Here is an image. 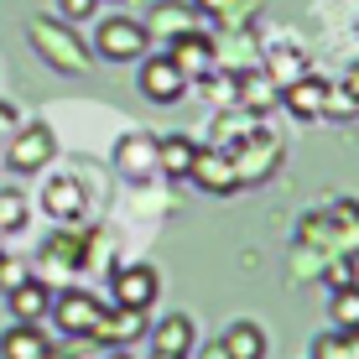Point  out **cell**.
Wrapping results in <instances>:
<instances>
[{
    "label": "cell",
    "mask_w": 359,
    "mask_h": 359,
    "mask_svg": "<svg viewBox=\"0 0 359 359\" xmlns=\"http://www.w3.org/2000/svg\"><path fill=\"white\" fill-rule=\"evenodd\" d=\"M94 47H99L104 63H141L146 47H151V32H146L141 21H130V16H109V21H99Z\"/></svg>",
    "instance_id": "6da1fadb"
},
{
    "label": "cell",
    "mask_w": 359,
    "mask_h": 359,
    "mask_svg": "<svg viewBox=\"0 0 359 359\" xmlns=\"http://www.w3.org/2000/svg\"><path fill=\"white\" fill-rule=\"evenodd\" d=\"M53 323H57V333H68V339H89L94 333V323L104 318V307H99V297L94 292H79V287H63L53 297Z\"/></svg>",
    "instance_id": "7a4b0ae2"
},
{
    "label": "cell",
    "mask_w": 359,
    "mask_h": 359,
    "mask_svg": "<svg viewBox=\"0 0 359 359\" xmlns=\"http://www.w3.org/2000/svg\"><path fill=\"white\" fill-rule=\"evenodd\" d=\"M53 151H57V135L36 120V126H21L16 135L6 141V162L11 172H42L47 162H53Z\"/></svg>",
    "instance_id": "3957f363"
},
{
    "label": "cell",
    "mask_w": 359,
    "mask_h": 359,
    "mask_svg": "<svg viewBox=\"0 0 359 359\" xmlns=\"http://www.w3.org/2000/svg\"><path fill=\"white\" fill-rule=\"evenodd\" d=\"M182 89H188V79H182V68L172 63L167 53H156V57L141 63V94L151 99V104H177Z\"/></svg>",
    "instance_id": "277c9868"
},
{
    "label": "cell",
    "mask_w": 359,
    "mask_h": 359,
    "mask_svg": "<svg viewBox=\"0 0 359 359\" xmlns=\"http://www.w3.org/2000/svg\"><path fill=\"white\" fill-rule=\"evenodd\" d=\"M156 287H162V281H156L151 266H120L115 281H109V292H115V307H141V313L156 302Z\"/></svg>",
    "instance_id": "5b68a950"
},
{
    "label": "cell",
    "mask_w": 359,
    "mask_h": 359,
    "mask_svg": "<svg viewBox=\"0 0 359 359\" xmlns=\"http://www.w3.org/2000/svg\"><path fill=\"white\" fill-rule=\"evenodd\" d=\"M141 333H146V313H141V307H115V313H104V318L94 323L89 339L109 344V349H130Z\"/></svg>",
    "instance_id": "8992f818"
},
{
    "label": "cell",
    "mask_w": 359,
    "mask_h": 359,
    "mask_svg": "<svg viewBox=\"0 0 359 359\" xmlns=\"http://www.w3.org/2000/svg\"><path fill=\"white\" fill-rule=\"evenodd\" d=\"M42 208H47L53 219H63V224H73V219H83V208H89V193H83L79 177H47Z\"/></svg>",
    "instance_id": "52a82bcc"
},
{
    "label": "cell",
    "mask_w": 359,
    "mask_h": 359,
    "mask_svg": "<svg viewBox=\"0 0 359 359\" xmlns=\"http://www.w3.org/2000/svg\"><path fill=\"white\" fill-rule=\"evenodd\" d=\"M167 57L182 68V79H203V73L214 68V42H208L203 32H182V36H172Z\"/></svg>",
    "instance_id": "ba28073f"
},
{
    "label": "cell",
    "mask_w": 359,
    "mask_h": 359,
    "mask_svg": "<svg viewBox=\"0 0 359 359\" xmlns=\"http://www.w3.org/2000/svg\"><path fill=\"white\" fill-rule=\"evenodd\" d=\"M188 177L203 193H234V188H240V172L229 167V156H214V151H198L193 167H188Z\"/></svg>",
    "instance_id": "9c48e42d"
},
{
    "label": "cell",
    "mask_w": 359,
    "mask_h": 359,
    "mask_svg": "<svg viewBox=\"0 0 359 359\" xmlns=\"http://www.w3.org/2000/svg\"><path fill=\"white\" fill-rule=\"evenodd\" d=\"M6 302H11V313H16V323H42L47 318V307H53V292L42 287V281H21V287H11L6 292Z\"/></svg>",
    "instance_id": "30bf717a"
},
{
    "label": "cell",
    "mask_w": 359,
    "mask_h": 359,
    "mask_svg": "<svg viewBox=\"0 0 359 359\" xmlns=\"http://www.w3.org/2000/svg\"><path fill=\"white\" fill-rule=\"evenodd\" d=\"M53 344H47V333L36 328V323H16L0 339V359H42Z\"/></svg>",
    "instance_id": "8fae6325"
},
{
    "label": "cell",
    "mask_w": 359,
    "mask_h": 359,
    "mask_svg": "<svg viewBox=\"0 0 359 359\" xmlns=\"http://www.w3.org/2000/svg\"><path fill=\"white\" fill-rule=\"evenodd\" d=\"M146 333H151V349L156 354H188L193 349V323H188V318H162V323H156V328H146Z\"/></svg>",
    "instance_id": "7c38bea8"
},
{
    "label": "cell",
    "mask_w": 359,
    "mask_h": 359,
    "mask_svg": "<svg viewBox=\"0 0 359 359\" xmlns=\"http://www.w3.org/2000/svg\"><path fill=\"white\" fill-rule=\"evenodd\" d=\"M198 146L188 141V135H167V141H156V167L167 172V177H188Z\"/></svg>",
    "instance_id": "4fadbf2b"
},
{
    "label": "cell",
    "mask_w": 359,
    "mask_h": 359,
    "mask_svg": "<svg viewBox=\"0 0 359 359\" xmlns=\"http://www.w3.org/2000/svg\"><path fill=\"white\" fill-rule=\"evenodd\" d=\"M287 104L297 109V115H307V120L323 115V109H328V83H323V79H302V83H292V89H287Z\"/></svg>",
    "instance_id": "5bb4252c"
},
{
    "label": "cell",
    "mask_w": 359,
    "mask_h": 359,
    "mask_svg": "<svg viewBox=\"0 0 359 359\" xmlns=\"http://www.w3.org/2000/svg\"><path fill=\"white\" fill-rule=\"evenodd\" d=\"M115 162L126 172H151L156 167V141L151 135H126V141L115 146Z\"/></svg>",
    "instance_id": "9a60e30c"
},
{
    "label": "cell",
    "mask_w": 359,
    "mask_h": 359,
    "mask_svg": "<svg viewBox=\"0 0 359 359\" xmlns=\"http://www.w3.org/2000/svg\"><path fill=\"white\" fill-rule=\"evenodd\" d=\"M224 349H229V359H266V333L255 323H234L224 333Z\"/></svg>",
    "instance_id": "2e32d148"
},
{
    "label": "cell",
    "mask_w": 359,
    "mask_h": 359,
    "mask_svg": "<svg viewBox=\"0 0 359 359\" xmlns=\"http://www.w3.org/2000/svg\"><path fill=\"white\" fill-rule=\"evenodd\" d=\"M328 318H333V328H339V333L359 328V287H354V281H349V287H333V297H328Z\"/></svg>",
    "instance_id": "e0dca14e"
},
{
    "label": "cell",
    "mask_w": 359,
    "mask_h": 359,
    "mask_svg": "<svg viewBox=\"0 0 359 359\" xmlns=\"http://www.w3.org/2000/svg\"><path fill=\"white\" fill-rule=\"evenodd\" d=\"M27 224V198L21 193H0V234H16Z\"/></svg>",
    "instance_id": "ac0fdd59"
},
{
    "label": "cell",
    "mask_w": 359,
    "mask_h": 359,
    "mask_svg": "<svg viewBox=\"0 0 359 359\" xmlns=\"http://www.w3.org/2000/svg\"><path fill=\"white\" fill-rule=\"evenodd\" d=\"M151 27L162 32V36H167V32H177V36H182V32H193V16H188V11H182V6H156ZM151 27H146V32H151Z\"/></svg>",
    "instance_id": "d6986e66"
},
{
    "label": "cell",
    "mask_w": 359,
    "mask_h": 359,
    "mask_svg": "<svg viewBox=\"0 0 359 359\" xmlns=\"http://www.w3.org/2000/svg\"><path fill=\"white\" fill-rule=\"evenodd\" d=\"M42 261H53V266H63V271H73V266L83 261V255H79V240H68V234H57V240L47 245V255H42Z\"/></svg>",
    "instance_id": "ffe728a7"
},
{
    "label": "cell",
    "mask_w": 359,
    "mask_h": 359,
    "mask_svg": "<svg viewBox=\"0 0 359 359\" xmlns=\"http://www.w3.org/2000/svg\"><path fill=\"white\" fill-rule=\"evenodd\" d=\"M21 281H27V266H21L16 255H0V292L21 287Z\"/></svg>",
    "instance_id": "44dd1931"
},
{
    "label": "cell",
    "mask_w": 359,
    "mask_h": 359,
    "mask_svg": "<svg viewBox=\"0 0 359 359\" xmlns=\"http://www.w3.org/2000/svg\"><path fill=\"white\" fill-rule=\"evenodd\" d=\"M57 11H63V21H89L99 11V0H57Z\"/></svg>",
    "instance_id": "7402d4cb"
},
{
    "label": "cell",
    "mask_w": 359,
    "mask_h": 359,
    "mask_svg": "<svg viewBox=\"0 0 359 359\" xmlns=\"http://www.w3.org/2000/svg\"><path fill=\"white\" fill-rule=\"evenodd\" d=\"M313 359H344V333H323L313 344Z\"/></svg>",
    "instance_id": "603a6c76"
},
{
    "label": "cell",
    "mask_w": 359,
    "mask_h": 359,
    "mask_svg": "<svg viewBox=\"0 0 359 359\" xmlns=\"http://www.w3.org/2000/svg\"><path fill=\"white\" fill-rule=\"evenodd\" d=\"M344 359H359V328L344 333Z\"/></svg>",
    "instance_id": "cb8c5ba5"
},
{
    "label": "cell",
    "mask_w": 359,
    "mask_h": 359,
    "mask_svg": "<svg viewBox=\"0 0 359 359\" xmlns=\"http://www.w3.org/2000/svg\"><path fill=\"white\" fill-rule=\"evenodd\" d=\"M11 126H16V115H11V104H0V146H6V135H11Z\"/></svg>",
    "instance_id": "d4e9b609"
},
{
    "label": "cell",
    "mask_w": 359,
    "mask_h": 359,
    "mask_svg": "<svg viewBox=\"0 0 359 359\" xmlns=\"http://www.w3.org/2000/svg\"><path fill=\"white\" fill-rule=\"evenodd\" d=\"M349 281H354V266H349V261H344L339 271H333V287H349Z\"/></svg>",
    "instance_id": "484cf974"
},
{
    "label": "cell",
    "mask_w": 359,
    "mask_h": 359,
    "mask_svg": "<svg viewBox=\"0 0 359 359\" xmlns=\"http://www.w3.org/2000/svg\"><path fill=\"white\" fill-rule=\"evenodd\" d=\"M203 359H229V349H224V339H219V344H208V349H203Z\"/></svg>",
    "instance_id": "4316f807"
},
{
    "label": "cell",
    "mask_w": 359,
    "mask_h": 359,
    "mask_svg": "<svg viewBox=\"0 0 359 359\" xmlns=\"http://www.w3.org/2000/svg\"><path fill=\"white\" fill-rule=\"evenodd\" d=\"M42 359H73V354H68V349H47Z\"/></svg>",
    "instance_id": "83f0119b"
},
{
    "label": "cell",
    "mask_w": 359,
    "mask_h": 359,
    "mask_svg": "<svg viewBox=\"0 0 359 359\" xmlns=\"http://www.w3.org/2000/svg\"><path fill=\"white\" fill-rule=\"evenodd\" d=\"M151 359H188V354H156V349H151Z\"/></svg>",
    "instance_id": "f1b7e54d"
},
{
    "label": "cell",
    "mask_w": 359,
    "mask_h": 359,
    "mask_svg": "<svg viewBox=\"0 0 359 359\" xmlns=\"http://www.w3.org/2000/svg\"><path fill=\"white\" fill-rule=\"evenodd\" d=\"M109 359H130V354H126V349H115V354H109Z\"/></svg>",
    "instance_id": "f546056e"
},
{
    "label": "cell",
    "mask_w": 359,
    "mask_h": 359,
    "mask_svg": "<svg viewBox=\"0 0 359 359\" xmlns=\"http://www.w3.org/2000/svg\"><path fill=\"white\" fill-rule=\"evenodd\" d=\"M0 255H6V234H0Z\"/></svg>",
    "instance_id": "4dcf8cb0"
}]
</instances>
